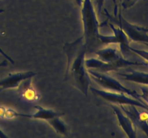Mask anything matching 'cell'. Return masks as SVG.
Instances as JSON below:
<instances>
[{
    "mask_svg": "<svg viewBox=\"0 0 148 138\" xmlns=\"http://www.w3.org/2000/svg\"><path fill=\"white\" fill-rule=\"evenodd\" d=\"M63 50L66 56L64 81H66L88 96L91 78L85 64L88 50L83 36L71 43H65Z\"/></svg>",
    "mask_w": 148,
    "mask_h": 138,
    "instance_id": "cell-1",
    "label": "cell"
},
{
    "mask_svg": "<svg viewBox=\"0 0 148 138\" xmlns=\"http://www.w3.org/2000/svg\"><path fill=\"white\" fill-rule=\"evenodd\" d=\"M95 54L99 58L91 57L85 60L88 68L97 69L98 71L108 73L129 66H148V63L145 62L132 61L124 58L121 52L116 47L110 46L101 48L95 51Z\"/></svg>",
    "mask_w": 148,
    "mask_h": 138,
    "instance_id": "cell-2",
    "label": "cell"
},
{
    "mask_svg": "<svg viewBox=\"0 0 148 138\" xmlns=\"http://www.w3.org/2000/svg\"><path fill=\"white\" fill-rule=\"evenodd\" d=\"M80 9L84 40L88 50H91L98 43H100L98 40V36L101 34L99 32L100 22L97 18L96 12L91 0H83Z\"/></svg>",
    "mask_w": 148,
    "mask_h": 138,
    "instance_id": "cell-3",
    "label": "cell"
},
{
    "mask_svg": "<svg viewBox=\"0 0 148 138\" xmlns=\"http://www.w3.org/2000/svg\"><path fill=\"white\" fill-rule=\"evenodd\" d=\"M88 71L90 78L95 80V83H98L101 87L111 91L126 93V94L129 95V96H132L134 99L142 101L140 94L137 93V91L125 87L119 81L116 80L114 77H112L110 75L106 74L104 72L96 71V70H94L90 68L88 69Z\"/></svg>",
    "mask_w": 148,
    "mask_h": 138,
    "instance_id": "cell-4",
    "label": "cell"
},
{
    "mask_svg": "<svg viewBox=\"0 0 148 138\" xmlns=\"http://www.w3.org/2000/svg\"><path fill=\"white\" fill-rule=\"evenodd\" d=\"M104 11H105V14L110 20L114 21L115 24H116L119 27H120L124 30L130 40L148 45V28L140 27L138 25L129 22L122 17L121 12L119 13L117 20H114L106 9Z\"/></svg>",
    "mask_w": 148,
    "mask_h": 138,
    "instance_id": "cell-5",
    "label": "cell"
},
{
    "mask_svg": "<svg viewBox=\"0 0 148 138\" xmlns=\"http://www.w3.org/2000/svg\"><path fill=\"white\" fill-rule=\"evenodd\" d=\"M90 90L96 96L101 98L110 103H114V104H117L119 106L120 105L135 106L137 107H140L148 111V105H147V103L133 97L132 98V96H129L126 93L114 91H106L100 90V89H97L92 87H90Z\"/></svg>",
    "mask_w": 148,
    "mask_h": 138,
    "instance_id": "cell-6",
    "label": "cell"
},
{
    "mask_svg": "<svg viewBox=\"0 0 148 138\" xmlns=\"http://www.w3.org/2000/svg\"><path fill=\"white\" fill-rule=\"evenodd\" d=\"M110 28L113 31L111 35H103L100 34L98 40L100 43L102 44H119L120 45V50L121 53L125 54L128 52L130 47V39L128 38L124 30L120 27H115L112 23L109 24Z\"/></svg>",
    "mask_w": 148,
    "mask_h": 138,
    "instance_id": "cell-7",
    "label": "cell"
},
{
    "mask_svg": "<svg viewBox=\"0 0 148 138\" xmlns=\"http://www.w3.org/2000/svg\"><path fill=\"white\" fill-rule=\"evenodd\" d=\"M121 110L130 117L134 126L138 127L148 137V112H140L135 106L120 105Z\"/></svg>",
    "mask_w": 148,
    "mask_h": 138,
    "instance_id": "cell-8",
    "label": "cell"
},
{
    "mask_svg": "<svg viewBox=\"0 0 148 138\" xmlns=\"http://www.w3.org/2000/svg\"><path fill=\"white\" fill-rule=\"evenodd\" d=\"M36 75V73L33 71L9 73L7 77L0 80V91L5 89H18L20 84L23 80L33 77Z\"/></svg>",
    "mask_w": 148,
    "mask_h": 138,
    "instance_id": "cell-9",
    "label": "cell"
},
{
    "mask_svg": "<svg viewBox=\"0 0 148 138\" xmlns=\"http://www.w3.org/2000/svg\"><path fill=\"white\" fill-rule=\"evenodd\" d=\"M109 106L114 111V113L115 114L118 120L119 124L125 132L127 137L130 138H135L137 137L136 128L130 117L127 114L125 115V113L121 110L119 106L115 104H111Z\"/></svg>",
    "mask_w": 148,
    "mask_h": 138,
    "instance_id": "cell-10",
    "label": "cell"
},
{
    "mask_svg": "<svg viewBox=\"0 0 148 138\" xmlns=\"http://www.w3.org/2000/svg\"><path fill=\"white\" fill-rule=\"evenodd\" d=\"M19 88L20 98L23 100L27 101H36L40 99V95L32 85V78L23 80L20 84Z\"/></svg>",
    "mask_w": 148,
    "mask_h": 138,
    "instance_id": "cell-11",
    "label": "cell"
},
{
    "mask_svg": "<svg viewBox=\"0 0 148 138\" xmlns=\"http://www.w3.org/2000/svg\"><path fill=\"white\" fill-rule=\"evenodd\" d=\"M34 108L36 109V112L33 114H27L26 117L48 121L49 119L55 117V116H61L64 114L63 113L56 112V111H53V109H45L40 106H34Z\"/></svg>",
    "mask_w": 148,
    "mask_h": 138,
    "instance_id": "cell-12",
    "label": "cell"
},
{
    "mask_svg": "<svg viewBox=\"0 0 148 138\" xmlns=\"http://www.w3.org/2000/svg\"><path fill=\"white\" fill-rule=\"evenodd\" d=\"M117 74L124 78L126 80L148 86V73L132 70H130L129 73H118Z\"/></svg>",
    "mask_w": 148,
    "mask_h": 138,
    "instance_id": "cell-13",
    "label": "cell"
},
{
    "mask_svg": "<svg viewBox=\"0 0 148 138\" xmlns=\"http://www.w3.org/2000/svg\"><path fill=\"white\" fill-rule=\"evenodd\" d=\"M46 122L54 129L56 133L60 134L64 136H67L69 135V127L64 123V122L60 119V116H55V117L49 119Z\"/></svg>",
    "mask_w": 148,
    "mask_h": 138,
    "instance_id": "cell-14",
    "label": "cell"
},
{
    "mask_svg": "<svg viewBox=\"0 0 148 138\" xmlns=\"http://www.w3.org/2000/svg\"><path fill=\"white\" fill-rule=\"evenodd\" d=\"M26 115L25 114L19 113V112H16L15 110L12 109H6L4 111V117L6 119H13V118L18 117V116H21V117H26Z\"/></svg>",
    "mask_w": 148,
    "mask_h": 138,
    "instance_id": "cell-15",
    "label": "cell"
},
{
    "mask_svg": "<svg viewBox=\"0 0 148 138\" xmlns=\"http://www.w3.org/2000/svg\"><path fill=\"white\" fill-rule=\"evenodd\" d=\"M129 50H130V51L133 52V53H136V54H137L138 55L141 56L142 57L145 59L148 63V52L147 51H145V50H140V49L134 48V47H130V46L129 47Z\"/></svg>",
    "mask_w": 148,
    "mask_h": 138,
    "instance_id": "cell-16",
    "label": "cell"
},
{
    "mask_svg": "<svg viewBox=\"0 0 148 138\" xmlns=\"http://www.w3.org/2000/svg\"><path fill=\"white\" fill-rule=\"evenodd\" d=\"M142 91V94H140V98L143 99V101L148 105V86H142L140 88Z\"/></svg>",
    "mask_w": 148,
    "mask_h": 138,
    "instance_id": "cell-17",
    "label": "cell"
},
{
    "mask_svg": "<svg viewBox=\"0 0 148 138\" xmlns=\"http://www.w3.org/2000/svg\"><path fill=\"white\" fill-rule=\"evenodd\" d=\"M137 0H124L121 3V6L124 9H128L134 5Z\"/></svg>",
    "mask_w": 148,
    "mask_h": 138,
    "instance_id": "cell-18",
    "label": "cell"
},
{
    "mask_svg": "<svg viewBox=\"0 0 148 138\" xmlns=\"http://www.w3.org/2000/svg\"><path fill=\"white\" fill-rule=\"evenodd\" d=\"M0 54H1V55L3 56V57H5V58L7 59V60H8V61L10 62V63H12V65L14 64V60H13V59L12 58V57H10V56H9L8 55H7V53H6L5 52H4V50H3L1 48V47H0Z\"/></svg>",
    "mask_w": 148,
    "mask_h": 138,
    "instance_id": "cell-19",
    "label": "cell"
},
{
    "mask_svg": "<svg viewBox=\"0 0 148 138\" xmlns=\"http://www.w3.org/2000/svg\"><path fill=\"white\" fill-rule=\"evenodd\" d=\"M106 0H95V3L97 5V9H98V12L99 13L101 12L102 11L103 7L104 5V3Z\"/></svg>",
    "mask_w": 148,
    "mask_h": 138,
    "instance_id": "cell-20",
    "label": "cell"
},
{
    "mask_svg": "<svg viewBox=\"0 0 148 138\" xmlns=\"http://www.w3.org/2000/svg\"><path fill=\"white\" fill-rule=\"evenodd\" d=\"M75 3L78 7L80 8L82 5V3H83V0H75Z\"/></svg>",
    "mask_w": 148,
    "mask_h": 138,
    "instance_id": "cell-21",
    "label": "cell"
},
{
    "mask_svg": "<svg viewBox=\"0 0 148 138\" xmlns=\"http://www.w3.org/2000/svg\"><path fill=\"white\" fill-rule=\"evenodd\" d=\"M8 65V60L6 59V60H4L3 61L0 62V68L1 67H5Z\"/></svg>",
    "mask_w": 148,
    "mask_h": 138,
    "instance_id": "cell-22",
    "label": "cell"
},
{
    "mask_svg": "<svg viewBox=\"0 0 148 138\" xmlns=\"http://www.w3.org/2000/svg\"><path fill=\"white\" fill-rule=\"evenodd\" d=\"M4 111H5V108L3 106H0V117H4Z\"/></svg>",
    "mask_w": 148,
    "mask_h": 138,
    "instance_id": "cell-23",
    "label": "cell"
},
{
    "mask_svg": "<svg viewBox=\"0 0 148 138\" xmlns=\"http://www.w3.org/2000/svg\"><path fill=\"white\" fill-rule=\"evenodd\" d=\"M0 137L1 138H4V137H8V136H7V135H6L5 133H4V132H3L2 130H1V129H0Z\"/></svg>",
    "mask_w": 148,
    "mask_h": 138,
    "instance_id": "cell-24",
    "label": "cell"
},
{
    "mask_svg": "<svg viewBox=\"0 0 148 138\" xmlns=\"http://www.w3.org/2000/svg\"><path fill=\"white\" fill-rule=\"evenodd\" d=\"M116 1H117V0H114V2H116Z\"/></svg>",
    "mask_w": 148,
    "mask_h": 138,
    "instance_id": "cell-25",
    "label": "cell"
}]
</instances>
